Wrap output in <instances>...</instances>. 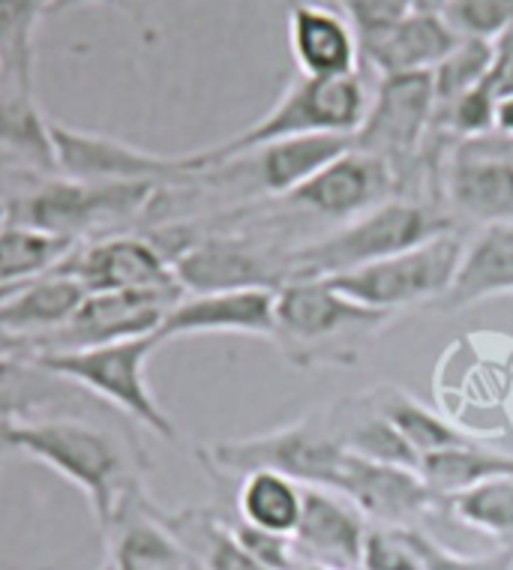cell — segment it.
I'll use <instances>...</instances> for the list:
<instances>
[{"mask_svg":"<svg viewBox=\"0 0 513 570\" xmlns=\"http://www.w3.org/2000/svg\"><path fill=\"white\" fill-rule=\"evenodd\" d=\"M12 451L42 462L63 481H70L88 499L90 513L106 534L132 504V492H139L129 478L127 456L118 439L79 417L16 423Z\"/></svg>","mask_w":513,"mask_h":570,"instance_id":"1","label":"cell"},{"mask_svg":"<svg viewBox=\"0 0 513 570\" xmlns=\"http://www.w3.org/2000/svg\"><path fill=\"white\" fill-rule=\"evenodd\" d=\"M394 322L339 295L327 279H288L277 288L274 343L295 366H352L369 340Z\"/></svg>","mask_w":513,"mask_h":570,"instance_id":"2","label":"cell"},{"mask_svg":"<svg viewBox=\"0 0 513 570\" xmlns=\"http://www.w3.org/2000/svg\"><path fill=\"white\" fill-rule=\"evenodd\" d=\"M369 90L361 72L343 79H306L295 76V81L283 90L277 106L262 115L244 132L226 138L223 145L208 150H196L198 175L244 157L249 150L283 141V138L304 136H355L364 124Z\"/></svg>","mask_w":513,"mask_h":570,"instance_id":"3","label":"cell"},{"mask_svg":"<svg viewBox=\"0 0 513 570\" xmlns=\"http://www.w3.org/2000/svg\"><path fill=\"white\" fill-rule=\"evenodd\" d=\"M454 219L435 207L396 196L385 205L348 219L327 237L309 240L288 253V279H325L355 267L373 265L403 249L424 244L426 237L451 232Z\"/></svg>","mask_w":513,"mask_h":570,"instance_id":"4","label":"cell"},{"mask_svg":"<svg viewBox=\"0 0 513 570\" xmlns=\"http://www.w3.org/2000/svg\"><path fill=\"white\" fill-rule=\"evenodd\" d=\"M157 345H162L157 334H145L115 340V343L42 352L37 354V361L49 373L67 379L88 396L109 403L115 412L127 414L129 421H136L159 439L175 442L178 426L157 403L148 382V361L157 352Z\"/></svg>","mask_w":513,"mask_h":570,"instance_id":"5","label":"cell"},{"mask_svg":"<svg viewBox=\"0 0 513 570\" xmlns=\"http://www.w3.org/2000/svg\"><path fill=\"white\" fill-rule=\"evenodd\" d=\"M198 460L210 472H226L231 478H247L253 472H277L304 487L334 490L346 462L325 417H304L297 423L277 426L270 433L228 439V442L198 448Z\"/></svg>","mask_w":513,"mask_h":570,"instance_id":"6","label":"cell"},{"mask_svg":"<svg viewBox=\"0 0 513 570\" xmlns=\"http://www.w3.org/2000/svg\"><path fill=\"white\" fill-rule=\"evenodd\" d=\"M465 240L456 228L426 237L424 244L403 249L373 265L355 267L346 274L325 276L339 295L378 313L396 315L408 306L438 304L454 283L463 258Z\"/></svg>","mask_w":513,"mask_h":570,"instance_id":"7","label":"cell"},{"mask_svg":"<svg viewBox=\"0 0 513 570\" xmlns=\"http://www.w3.org/2000/svg\"><path fill=\"white\" fill-rule=\"evenodd\" d=\"M435 111H438V99H435L433 72L382 76L366 106L364 124L352 136V145L391 163L403 184L405 168L424 157Z\"/></svg>","mask_w":513,"mask_h":570,"instance_id":"8","label":"cell"},{"mask_svg":"<svg viewBox=\"0 0 513 570\" xmlns=\"http://www.w3.org/2000/svg\"><path fill=\"white\" fill-rule=\"evenodd\" d=\"M51 148L58 175L85 184H157L162 177L198 175L196 154L162 157L150 154L124 138L90 132V129L67 127L51 120Z\"/></svg>","mask_w":513,"mask_h":570,"instance_id":"9","label":"cell"},{"mask_svg":"<svg viewBox=\"0 0 513 570\" xmlns=\"http://www.w3.org/2000/svg\"><path fill=\"white\" fill-rule=\"evenodd\" d=\"M442 189L460 217L481 226L513 219V138L486 132L456 141L442 163Z\"/></svg>","mask_w":513,"mask_h":570,"instance_id":"10","label":"cell"},{"mask_svg":"<svg viewBox=\"0 0 513 570\" xmlns=\"http://www.w3.org/2000/svg\"><path fill=\"white\" fill-rule=\"evenodd\" d=\"M154 187L157 184H85V180L58 177L7 207H10V223L79 237L85 228L97 226L102 219L132 217L148 205Z\"/></svg>","mask_w":513,"mask_h":570,"instance_id":"11","label":"cell"},{"mask_svg":"<svg viewBox=\"0 0 513 570\" xmlns=\"http://www.w3.org/2000/svg\"><path fill=\"white\" fill-rule=\"evenodd\" d=\"M396 196H399V175L394 166L352 145V150L318 168L306 184L288 193L286 202L313 217L348 223Z\"/></svg>","mask_w":513,"mask_h":570,"instance_id":"12","label":"cell"},{"mask_svg":"<svg viewBox=\"0 0 513 570\" xmlns=\"http://www.w3.org/2000/svg\"><path fill=\"white\" fill-rule=\"evenodd\" d=\"M55 274L79 279L88 292H159L184 297L171 258L148 237H106L76 246Z\"/></svg>","mask_w":513,"mask_h":570,"instance_id":"13","label":"cell"},{"mask_svg":"<svg viewBox=\"0 0 513 570\" xmlns=\"http://www.w3.org/2000/svg\"><path fill=\"white\" fill-rule=\"evenodd\" d=\"M334 492L346 495L369 525L421 529V522L442 504L417 469L391 465L346 453Z\"/></svg>","mask_w":513,"mask_h":570,"instance_id":"14","label":"cell"},{"mask_svg":"<svg viewBox=\"0 0 513 570\" xmlns=\"http://www.w3.org/2000/svg\"><path fill=\"white\" fill-rule=\"evenodd\" d=\"M171 267L187 295L279 288L288 283V256H270L237 237L196 240L171 258Z\"/></svg>","mask_w":513,"mask_h":570,"instance_id":"15","label":"cell"},{"mask_svg":"<svg viewBox=\"0 0 513 570\" xmlns=\"http://www.w3.org/2000/svg\"><path fill=\"white\" fill-rule=\"evenodd\" d=\"M274 306H277V288L184 295L166 313L157 336L159 343L208 334L267 336V340H274Z\"/></svg>","mask_w":513,"mask_h":570,"instance_id":"16","label":"cell"},{"mask_svg":"<svg viewBox=\"0 0 513 570\" xmlns=\"http://www.w3.org/2000/svg\"><path fill=\"white\" fill-rule=\"evenodd\" d=\"M369 522L346 495L325 487H304V511L292 534L297 564H325L334 570H361Z\"/></svg>","mask_w":513,"mask_h":570,"instance_id":"17","label":"cell"},{"mask_svg":"<svg viewBox=\"0 0 513 570\" xmlns=\"http://www.w3.org/2000/svg\"><path fill=\"white\" fill-rule=\"evenodd\" d=\"M178 301L180 297L159 292H90L76 318L60 334L51 336L42 352L157 334L166 313Z\"/></svg>","mask_w":513,"mask_h":570,"instance_id":"18","label":"cell"},{"mask_svg":"<svg viewBox=\"0 0 513 570\" xmlns=\"http://www.w3.org/2000/svg\"><path fill=\"white\" fill-rule=\"evenodd\" d=\"M288 7V49L295 58L297 76L306 79H343L357 76L361 46L355 28L339 10L286 0Z\"/></svg>","mask_w":513,"mask_h":570,"instance_id":"19","label":"cell"},{"mask_svg":"<svg viewBox=\"0 0 513 570\" xmlns=\"http://www.w3.org/2000/svg\"><path fill=\"white\" fill-rule=\"evenodd\" d=\"M460 42L444 16H424L408 12L405 19L394 21L373 33H361V58L378 76H405V72H433L451 49Z\"/></svg>","mask_w":513,"mask_h":570,"instance_id":"20","label":"cell"},{"mask_svg":"<svg viewBox=\"0 0 513 570\" xmlns=\"http://www.w3.org/2000/svg\"><path fill=\"white\" fill-rule=\"evenodd\" d=\"M90 292L67 274H49L0 297V325L12 334L28 336L37 354L51 336L70 325ZM33 354V357H37Z\"/></svg>","mask_w":513,"mask_h":570,"instance_id":"21","label":"cell"},{"mask_svg":"<svg viewBox=\"0 0 513 570\" xmlns=\"http://www.w3.org/2000/svg\"><path fill=\"white\" fill-rule=\"evenodd\" d=\"M502 295H513V219L490 223L465 244L454 283L435 309L456 313Z\"/></svg>","mask_w":513,"mask_h":570,"instance_id":"22","label":"cell"},{"mask_svg":"<svg viewBox=\"0 0 513 570\" xmlns=\"http://www.w3.org/2000/svg\"><path fill=\"white\" fill-rule=\"evenodd\" d=\"M346 150H352V136H304L270 141L237 159L253 168V180L262 193L286 198Z\"/></svg>","mask_w":513,"mask_h":570,"instance_id":"23","label":"cell"},{"mask_svg":"<svg viewBox=\"0 0 513 570\" xmlns=\"http://www.w3.org/2000/svg\"><path fill=\"white\" fill-rule=\"evenodd\" d=\"M79 396L88 394L49 373L37 357H0V421H40V414L63 409Z\"/></svg>","mask_w":513,"mask_h":570,"instance_id":"24","label":"cell"},{"mask_svg":"<svg viewBox=\"0 0 513 570\" xmlns=\"http://www.w3.org/2000/svg\"><path fill=\"white\" fill-rule=\"evenodd\" d=\"M111 531V570H201L159 513H129L127 508Z\"/></svg>","mask_w":513,"mask_h":570,"instance_id":"25","label":"cell"},{"mask_svg":"<svg viewBox=\"0 0 513 570\" xmlns=\"http://www.w3.org/2000/svg\"><path fill=\"white\" fill-rule=\"evenodd\" d=\"M79 237L55 235L24 223H7L0 228V297L12 288L55 274L76 253Z\"/></svg>","mask_w":513,"mask_h":570,"instance_id":"26","label":"cell"},{"mask_svg":"<svg viewBox=\"0 0 513 570\" xmlns=\"http://www.w3.org/2000/svg\"><path fill=\"white\" fill-rule=\"evenodd\" d=\"M369 403L385 414L387 421L394 423V430L405 439V444L424 460L430 453L447 451V448H460V444L477 442V435L456 426L454 421H447L444 414L424 405L412 394H405L394 384H382L369 391Z\"/></svg>","mask_w":513,"mask_h":570,"instance_id":"27","label":"cell"},{"mask_svg":"<svg viewBox=\"0 0 513 570\" xmlns=\"http://www.w3.org/2000/svg\"><path fill=\"white\" fill-rule=\"evenodd\" d=\"M417 472L426 481V487L442 502H447V499H454L465 490H474L481 483L513 478V453L490 448L477 439V442L460 444V448L430 453L421 460Z\"/></svg>","mask_w":513,"mask_h":570,"instance_id":"28","label":"cell"},{"mask_svg":"<svg viewBox=\"0 0 513 570\" xmlns=\"http://www.w3.org/2000/svg\"><path fill=\"white\" fill-rule=\"evenodd\" d=\"M55 0H0V90L33 94L37 28Z\"/></svg>","mask_w":513,"mask_h":570,"instance_id":"29","label":"cell"},{"mask_svg":"<svg viewBox=\"0 0 513 570\" xmlns=\"http://www.w3.org/2000/svg\"><path fill=\"white\" fill-rule=\"evenodd\" d=\"M304 511V483L277 472H253L240 478L237 513L244 525L292 538Z\"/></svg>","mask_w":513,"mask_h":570,"instance_id":"30","label":"cell"},{"mask_svg":"<svg viewBox=\"0 0 513 570\" xmlns=\"http://www.w3.org/2000/svg\"><path fill=\"white\" fill-rule=\"evenodd\" d=\"M159 520L175 531V538L187 547L201 570H270L240 543L235 529L217 520L214 513L187 511L178 517L159 513Z\"/></svg>","mask_w":513,"mask_h":570,"instance_id":"31","label":"cell"},{"mask_svg":"<svg viewBox=\"0 0 513 570\" xmlns=\"http://www.w3.org/2000/svg\"><path fill=\"white\" fill-rule=\"evenodd\" d=\"M49 124L51 118L42 115L33 94L0 90V148L42 171H58Z\"/></svg>","mask_w":513,"mask_h":570,"instance_id":"32","label":"cell"},{"mask_svg":"<svg viewBox=\"0 0 513 570\" xmlns=\"http://www.w3.org/2000/svg\"><path fill=\"white\" fill-rule=\"evenodd\" d=\"M444 508L468 529L513 547V478L481 483L474 490L460 492L454 499H447Z\"/></svg>","mask_w":513,"mask_h":570,"instance_id":"33","label":"cell"},{"mask_svg":"<svg viewBox=\"0 0 513 570\" xmlns=\"http://www.w3.org/2000/svg\"><path fill=\"white\" fill-rule=\"evenodd\" d=\"M495 72V42L477 37H460L451 55L433 69V85L438 109L451 106L456 99L477 88L486 76Z\"/></svg>","mask_w":513,"mask_h":570,"instance_id":"34","label":"cell"},{"mask_svg":"<svg viewBox=\"0 0 513 570\" xmlns=\"http://www.w3.org/2000/svg\"><path fill=\"white\" fill-rule=\"evenodd\" d=\"M361 570H424L417 550V529L369 525Z\"/></svg>","mask_w":513,"mask_h":570,"instance_id":"35","label":"cell"},{"mask_svg":"<svg viewBox=\"0 0 513 570\" xmlns=\"http://www.w3.org/2000/svg\"><path fill=\"white\" fill-rule=\"evenodd\" d=\"M460 37L495 42L513 19V0H454L444 12Z\"/></svg>","mask_w":513,"mask_h":570,"instance_id":"36","label":"cell"},{"mask_svg":"<svg viewBox=\"0 0 513 570\" xmlns=\"http://www.w3.org/2000/svg\"><path fill=\"white\" fill-rule=\"evenodd\" d=\"M417 550H421L424 570H513L511 543H499L493 552H484V556H463V552L442 547L424 529H417Z\"/></svg>","mask_w":513,"mask_h":570,"instance_id":"37","label":"cell"},{"mask_svg":"<svg viewBox=\"0 0 513 570\" xmlns=\"http://www.w3.org/2000/svg\"><path fill=\"white\" fill-rule=\"evenodd\" d=\"M336 3H339V12L346 16L348 24L355 28L357 37L387 28V24L405 19L412 12L408 0H336Z\"/></svg>","mask_w":513,"mask_h":570,"instance_id":"38","label":"cell"},{"mask_svg":"<svg viewBox=\"0 0 513 570\" xmlns=\"http://www.w3.org/2000/svg\"><path fill=\"white\" fill-rule=\"evenodd\" d=\"M235 534L240 538V543L247 547L253 556H256L265 568L270 570H295L297 568V552L292 538H283V534H270V531L253 529V525H244L237 522Z\"/></svg>","mask_w":513,"mask_h":570,"instance_id":"39","label":"cell"},{"mask_svg":"<svg viewBox=\"0 0 513 570\" xmlns=\"http://www.w3.org/2000/svg\"><path fill=\"white\" fill-rule=\"evenodd\" d=\"M150 3H154V0H55L49 16L63 10H76V7H115V10L127 12L136 24H145V21H148Z\"/></svg>","mask_w":513,"mask_h":570,"instance_id":"40","label":"cell"},{"mask_svg":"<svg viewBox=\"0 0 513 570\" xmlns=\"http://www.w3.org/2000/svg\"><path fill=\"white\" fill-rule=\"evenodd\" d=\"M37 345L30 343L28 336H19L0 325V357H33Z\"/></svg>","mask_w":513,"mask_h":570,"instance_id":"41","label":"cell"},{"mask_svg":"<svg viewBox=\"0 0 513 570\" xmlns=\"http://www.w3.org/2000/svg\"><path fill=\"white\" fill-rule=\"evenodd\" d=\"M493 132L513 138V94H502L495 102V127Z\"/></svg>","mask_w":513,"mask_h":570,"instance_id":"42","label":"cell"},{"mask_svg":"<svg viewBox=\"0 0 513 570\" xmlns=\"http://www.w3.org/2000/svg\"><path fill=\"white\" fill-rule=\"evenodd\" d=\"M451 3L454 0H408L412 12H424V16H444Z\"/></svg>","mask_w":513,"mask_h":570,"instance_id":"43","label":"cell"},{"mask_svg":"<svg viewBox=\"0 0 513 570\" xmlns=\"http://www.w3.org/2000/svg\"><path fill=\"white\" fill-rule=\"evenodd\" d=\"M12 430H16V423L0 421V451H12Z\"/></svg>","mask_w":513,"mask_h":570,"instance_id":"44","label":"cell"},{"mask_svg":"<svg viewBox=\"0 0 513 570\" xmlns=\"http://www.w3.org/2000/svg\"><path fill=\"white\" fill-rule=\"evenodd\" d=\"M7 223H10V207L0 202V228L7 226Z\"/></svg>","mask_w":513,"mask_h":570,"instance_id":"45","label":"cell"},{"mask_svg":"<svg viewBox=\"0 0 513 570\" xmlns=\"http://www.w3.org/2000/svg\"><path fill=\"white\" fill-rule=\"evenodd\" d=\"M295 570H334V568H325V564H306V561H300Z\"/></svg>","mask_w":513,"mask_h":570,"instance_id":"46","label":"cell"}]
</instances>
